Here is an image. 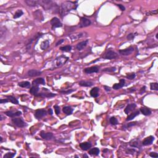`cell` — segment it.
Segmentation results:
<instances>
[{"mask_svg": "<svg viewBox=\"0 0 158 158\" xmlns=\"http://www.w3.org/2000/svg\"><path fill=\"white\" fill-rule=\"evenodd\" d=\"M39 5L42 6L46 11H53L54 12L59 13V8L54 2L50 0H43L39 1Z\"/></svg>", "mask_w": 158, "mask_h": 158, "instance_id": "cell-2", "label": "cell"}, {"mask_svg": "<svg viewBox=\"0 0 158 158\" xmlns=\"http://www.w3.org/2000/svg\"><path fill=\"white\" fill-rule=\"evenodd\" d=\"M48 112H49V114L50 115H53V110L52 109H49V111H48Z\"/></svg>", "mask_w": 158, "mask_h": 158, "instance_id": "cell-51", "label": "cell"}, {"mask_svg": "<svg viewBox=\"0 0 158 158\" xmlns=\"http://www.w3.org/2000/svg\"><path fill=\"white\" fill-rule=\"evenodd\" d=\"M6 116L11 118H14L16 117H18L21 116L22 112L21 111H16V112H13V111H6L5 112Z\"/></svg>", "mask_w": 158, "mask_h": 158, "instance_id": "cell-13", "label": "cell"}, {"mask_svg": "<svg viewBox=\"0 0 158 158\" xmlns=\"http://www.w3.org/2000/svg\"><path fill=\"white\" fill-rule=\"evenodd\" d=\"M33 14H34V17L38 20V21H43V19L42 18L40 17V16L42 17H43V14H42V12H41L40 11V10L36 11Z\"/></svg>", "mask_w": 158, "mask_h": 158, "instance_id": "cell-27", "label": "cell"}, {"mask_svg": "<svg viewBox=\"0 0 158 158\" xmlns=\"http://www.w3.org/2000/svg\"><path fill=\"white\" fill-rule=\"evenodd\" d=\"M145 90H146V87H145V86H144V87H143L142 88H141V90H140L141 94H142L143 93L145 92Z\"/></svg>", "mask_w": 158, "mask_h": 158, "instance_id": "cell-49", "label": "cell"}, {"mask_svg": "<svg viewBox=\"0 0 158 158\" xmlns=\"http://www.w3.org/2000/svg\"><path fill=\"white\" fill-rule=\"evenodd\" d=\"M116 71V68L115 67L106 68V69L103 70V72H114Z\"/></svg>", "mask_w": 158, "mask_h": 158, "instance_id": "cell-38", "label": "cell"}, {"mask_svg": "<svg viewBox=\"0 0 158 158\" xmlns=\"http://www.w3.org/2000/svg\"><path fill=\"white\" fill-rule=\"evenodd\" d=\"M80 147L84 151H87L91 147V144L89 142H84L80 144Z\"/></svg>", "mask_w": 158, "mask_h": 158, "instance_id": "cell-20", "label": "cell"}, {"mask_svg": "<svg viewBox=\"0 0 158 158\" xmlns=\"http://www.w3.org/2000/svg\"><path fill=\"white\" fill-rule=\"evenodd\" d=\"M117 6L119 7V8L121 9V11H125V8L124 6V5H117Z\"/></svg>", "mask_w": 158, "mask_h": 158, "instance_id": "cell-48", "label": "cell"}, {"mask_svg": "<svg viewBox=\"0 0 158 158\" xmlns=\"http://www.w3.org/2000/svg\"><path fill=\"white\" fill-rule=\"evenodd\" d=\"M136 107H137V105H136V104H135V103L129 104V105H127V107H125V110H124L125 113L126 114H128L130 113L131 111H132Z\"/></svg>", "mask_w": 158, "mask_h": 158, "instance_id": "cell-17", "label": "cell"}, {"mask_svg": "<svg viewBox=\"0 0 158 158\" xmlns=\"http://www.w3.org/2000/svg\"><path fill=\"white\" fill-rule=\"evenodd\" d=\"M125 79H121L120 80V82L119 84H114V85L112 86V88L114 90H119L122 88V87H124L125 86Z\"/></svg>", "mask_w": 158, "mask_h": 158, "instance_id": "cell-15", "label": "cell"}, {"mask_svg": "<svg viewBox=\"0 0 158 158\" xmlns=\"http://www.w3.org/2000/svg\"><path fill=\"white\" fill-rule=\"evenodd\" d=\"M51 25L52 26V29L54 30L56 28H59V27H63V24L61 22V21H59L58 18L56 17H54L50 21Z\"/></svg>", "mask_w": 158, "mask_h": 158, "instance_id": "cell-6", "label": "cell"}, {"mask_svg": "<svg viewBox=\"0 0 158 158\" xmlns=\"http://www.w3.org/2000/svg\"><path fill=\"white\" fill-rule=\"evenodd\" d=\"M117 54L114 51L111 50V49H109L106 51V53L105 54V55L103 56V58L105 59H116L117 57Z\"/></svg>", "mask_w": 158, "mask_h": 158, "instance_id": "cell-5", "label": "cell"}, {"mask_svg": "<svg viewBox=\"0 0 158 158\" xmlns=\"http://www.w3.org/2000/svg\"><path fill=\"white\" fill-rule=\"evenodd\" d=\"M156 38H158V33H157V34L156 35Z\"/></svg>", "mask_w": 158, "mask_h": 158, "instance_id": "cell-55", "label": "cell"}, {"mask_svg": "<svg viewBox=\"0 0 158 158\" xmlns=\"http://www.w3.org/2000/svg\"><path fill=\"white\" fill-rule=\"evenodd\" d=\"M16 153H6L3 158H12L14 156H15Z\"/></svg>", "mask_w": 158, "mask_h": 158, "instance_id": "cell-40", "label": "cell"}, {"mask_svg": "<svg viewBox=\"0 0 158 158\" xmlns=\"http://www.w3.org/2000/svg\"><path fill=\"white\" fill-rule=\"evenodd\" d=\"M100 149L99 148H94L91 149L90 150H89L88 151V153L90 154V155H93V156H98L100 153Z\"/></svg>", "mask_w": 158, "mask_h": 158, "instance_id": "cell-29", "label": "cell"}, {"mask_svg": "<svg viewBox=\"0 0 158 158\" xmlns=\"http://www.w3.org/2000/svg\"><path fill=\"white\" fill-rule=\"evenodd\" d=\"M63 111L67 116H70L73 112L74 109L70 106H65V107H63Z\"/></svg>", "mask_w": 158, "mask_h": 158, "instance_id": "cell-23", "label": "cell"}, {"mask_svg": "<svg viewBox=\"0 0 158 158\" xmlns=\"http://www.w3.org/2000/svg\"><path fill=\"white\" fill-rule=\"evenodd\" d=\"M150 88L151 90H156V91H158V83H151V84H150Z\"/></svg>", "mask_w": 158, "mask_h": 158, "instance_id": "cell-37", "label": "cell"}, {"mask_svg": "<svg viewBox=\"0 0 158 158\" xmlns=\"http://www.w3.org/2000/svg\"><path fill=\"white\" fill-rule=\"evenodd\" d=\"M91 21L86 17H82L80 19V22L79 24V27L83 28V27H88L91 25Z\"/></svg>", "mask_w": 158, "mask_h": 158, "instance_id": "cell-8", "label": "cell"}, {"mask_svg": "<svg viewBox=\"0 0 158 158\" xmlns=\"http://www.w3.org/2000/svg\"><path fill=\"white\" fill-rule=\"evenodd\" d=\"M104 88H105V90L106 91H111V88L109 87H107V86H104Z\"/></svg>", "mask_w": 158, "mask_h": 158, "instance_id": "cell-50", "label": "cell"}, {"mask_svg": "<svg viewBox=\"0 0 158 158\" xmlns=\"http://www.w3.org/2000/svg\"><path fill=\"white\" fill-rule=\"evenodd\" d=\"M107 151H108V150H107V149H103V153H106V152H107Z\"/></svg>", "mask_w": 158, "mask_h": 158, "instance_id": "cell-52", "label": "cell"}, {"mask_svg": "<svg viewBox=\"0 0 158 158\" xmlns=\"http://www.w3.org/2000/svg\"><path fill=\"white\" fill-rule=\"evenodd\" d=\"M149 155H150L151 157H152V158H158V154L156 153H151Z\"/></svg>", "mask_w": 158, "mask_h": 158, "instance_id": "cell-44", "label": "cell"}, {"mask_svg": "<svg viewBox=\"0 0 158 158\" xmlns=\"http://www.w3.org/2000/svg\"><path fill=\"white\" fill-rule=\"evenodd\" d=\"M59 49L61 51H64V52H70L72 50V46L70 45H67V46L60 47Z\"/></svg>", "mask_w": 158, "mask_h": 158, "instance_id": "cell-34", "label": "cell"}, {"mask_svg": "<svg viewBox=\"0 0 158 158\" xmlns=\"http://www.w3.org/2000/svg\"><path fill=\"white\" fill-rule=\"evenodd\" d=\"M40 136L42 138L46 140H52V139L54 138V135L51 132L46 133L44 131L41 132Z\"/></svg>", "mask_w": 158, "mask_h": 158, "instance_id": "cell-10", "label": "cell"}, {"mask_svg": "<svg viewBox=\"0 0 158 158\" xmlns=\"http://www.w3.org/2000/svg\"><path fill=\"white\" fill-rule=\"evenodd\" d=\"M56 95V94H54V93H39V94H37L35 96H41V97H45V98H52V97L55 96Z\"/></svg>", "mask_w": 158, "mask_h": 158, "instance_id": "cell-30", "label": "cell"}, {"mask_svg": "<svg viewBox=\"0 0 158 158\" xmlns=\"http://www.w3.org/2000/svg\"><path fill=\"white\" fill-rule=\"evenodd\" d=\"M99 91H100V88L98 87H95L91 90L90 93V95L93 98H97L99 96Z\"/></svg>", "mask_w": 158, "mask_h": 158, "instance_id": "cell-22", "label": "cell"}, {"mask_svg": "<svg viewBox=\"0 0 158 158\" xmlns=\"http://www.w3.org/2000/svg\"><path fill=\"white\" fill-rule=\"evenodd\" d=\"M135 34H133V33H130V34H128L127 37V39L129 40H133V39L135 38V36L137 35H135Z\"/></svg>", "mask_w": 158, "mask_h": 158, "instance_id": "cell-42", "label": "cell"}, {"mask_svg": "<svg viewBox=\"0 0 158 158\" xmlns=\"http://www.w3.org/2000/svg\"><path fill=\"white\" fill-rule=\"evenodd\" d=\"M49 46V41L48 40L43 41L40 45V48L42 50H45Z\"/></svg>", "mask_w": 158, "mask_h": 158, "instance_id": "cell-28", "label": "cell"}, {"mask_svg": "<svg viewBox=\"0 0 158 158\" xmlns=\"http://www.w3.org/2000/svg\"><path fill=\"white\" fill-rule=\"evenodd\" d=\"M79 84L82 87H90L93 85V82H91V81H85L82 80L79 82Z\"/></svg>", "mask_w": 158, "mask_h": 158, "instance_id": "cell-21", "label": "cell"}, {"mask_svg": "<svg viewBox=\"0 0 158 158\" xmlns=\"http://www.w3.org/2000/svg\"><path fill=\"white\" fill-rule=\"evenodd\" d=\"M83 36V33H77V34H75V35H70V38L72 39V41L74 42V41L77 40L78 39L81 38Z\"/></svg>", "mask_w": 158, "mask_h": 158, "instance_id": "cell-33", "label": "cell"}, {"mask_svg": "<svg viewBox=\"0 0 158 158\" xmlns=\"http://www.w3.org/2000/svg\"><path fill=\"white\" fill-rule=\"evenodd\" d=\"M38 85H45V79H43V78H38L32 82L33 86H38Z\"/></svg>", "mask_w": 158, "mask_h": 158, "instance_id": "cell-18", "label": "cell"}, {"mask_svg": "<svg viewBox=\"0 0 158 158\" xmlns=\"http://www.w3.org/2000/svg\"><path fill=\"white\" fill-rule=\"evenodd\" d=\"M134 51V48L132 46L128 47V48H126L125 49H121L119 51L120 54L122 56H128L131 54Z\"/></svg>", "mask_w": 158, "mask_h": 158, "instance_id": "cell-9", "label": "cell"}, {"mask_svg": "<svg viewBox=\"0 0 158 158\" xmlns=\"http://www.w3.org/2000/svg\"><path fill=\"white\" fill-rule=\"evenodd\" d=\"M154 140V137L153 136H149L148 137L146 138L142 142V145L144 146H148V145H151L153 143V142Z\"/></svg>", "mask_w": 158, "mask_h": 158, "instance_id": "cell-14", "label": "cell"}, {"mask_svg": "<svg viewBox=\"0 0 158 158\" xmlns=\"http://www.w3.org/2000/svg\"><path fill=\"white\" fill-rule=\"evenodd\" d=\"M77 3V1H66L62 3L61 8H59V13L61 17L66 16L69 12L72 9H76L78 7L77 5H75Z\"/></svg>", "mask_w": 158, "mask_h": 158, "instance_id": "cell-1", "label": "cell"}, {"mask_svg": "<svg viewBox=\"0 0 158 158\" xmlns=\"http://www.w3.org/2000/svg\"><path fill=\"white\" fill-rule=\"evenodd\" d=\"M140 114V111H136L135 112H132V114H130V115H128V117H127V119L126 121H132V119H133L135 117H137V116Z\"/></svg>", "mask_w": 158, "mask_h": 158, "instance_id": "cell-24", "label": "cell"}, {"mask_svg": "<svg viewBox=\"0 0 158 158\" xmlns=\"http://www.w3.org/2000/svg\"><path fill=\"white\" fill-rule=\"evenodd\" d=\"M6 98L8 99L9 102L13 103L14 105H18V104H19L18 100L15 97L12 96H6Z\"/></svg>", "mask_w": 158, "mask_h": 158, "instance_id": "cell-32", "label": "cell"}, {"mask_svg": "<svg viewBox=\"0 0 158 158\" xmlns=\"http://www.w3.org/2000/svg\"><path fill=\"white\" fill-rule=\"evenodd\" d=\"M136 77V75L135 73H132L130 74L127 75V76H126V78L128 79H130V80H133V79H134Z\"/></svg>", "mask_w": 158, "mask_h": 158, "instance_id": "cell-41", "label": "cell"}, {"mask_svg": "<svg viewBox=\"0 0 158 158\" xmlns=\"http://www.w3.org/2000/svg\"><path fill=\"white\" fill-rule=\"evenodd\" d=\"M137 122H131L129 123V124L127 125V127H133V126H135V125L137 124Z\"/></svg>", "mask_w": 158, "mask_h": 158, "instance_id": "cell-47", "label": "cell"}, {"mask_svg": "<svg viewBox=\"0 0 158 158\" xmlns=\"http://www.w3.org/2000/svg\"><path fill=\"white\" fill-rule=\"evenodd\" d=\"M73 90H67V91H60V92L63 93V94H69V93L73 92Z\"/></svg>", "mask_w": 158, "mask_h": 158, "instance_id": "cell-43", "label": "cell"}, {"mask_svg": "<svg viewBox=\"0 0 158 158\" xmlns=\"http://www.w3.org/2000/svg\"><path fill=\"white\" fill-rule=\"evenodd\" d=\"M42 72L40 71V70H36V69H31V70H29L27 72V74L29 77H37L40 75L42 74Z\"/></svg>", "mask_w": 158, "mask_h": 158, "instance_id": "cell-12", "label": "cell"}, {"mask_svg": "<svg viewBox=\"0 0 158 158\" xmlns=\"http://www.w3.org/2000/svg\"><path fill=\"white\" fill-rule=\"evenodd\" d=\"M54 109L55 111V113L56 114V115L58 116L61 112V109H60L59 106H58V105H55V106H54Z\"/></svg>", "mask_w": 158, "mask_h": 158, "instance_id": "cell-39", "label": "cell"}, {"mask_svg": "<svg viewBox=\"0 0 158 158\" xmlns=\"http://www.w3.org/2000/svg\"><path fill=\"white\" fill-rule=\"evenodd\" d=\"M100 67L98 66H92L91 67H88L84 69V72L86 74H92V73H97L99 72Z\"/></svg>", "mask_w": 158, "mask_h": 158, "instance_id": "cell-11", "label": "cell"}, {"mask_svg": "<svg viewBox=\"0 0 158 158\" xmlns=\"http://www.w3.org/2000/svg\"><path fill=\"white\" fill-rule=\"evenodd\" d=\"M18 85L22 88H30L31 87V84L28 81H24V82H19Z\"/></svg>", "mask_w": 158, "mask_h": 158, "instance_id": "cell-26", "label": "cell"}, {"mask_svg": "<svg viewBox=\"0 0 158 158\" xmlns=\"http://www.w3.org/2000/svg\"><path fill=\"white\" fill-rule=\"evenodd\" d=\"M88 40H84L83 41V42H80V43H79L76 46L77 49L79 50V51H81L82 49H84V48L87 46V45H88Z\"/></svg>", "mask_w": 158, "mask_h": 158, "instance_id": "cell-16", "label": "cell"}, {"mask_svg": "<svg viewBox=\"0 0 158 158\" xmlns=\"http://www.w3.org/2000/svg\"><path fill=\"white\" fill-rule=\"evenodd\" d=\"M140 111L143 115H145L146 116H150L151 114V111L149 109L147 108L146 107H142L140 108Z\"/></svg>", "mask_w": 158, "mask_h": 158, "instance_id": "cell-25", "label": "cell"}, {"mask_svg": "<svg viewBox=\"0 0 158 158\" xmlns=\"http://www.w3.org/2000/svg\"><path fill=\"white\" fill-rule=\"evenodd\" d=\"M3 142V138L1 137V142Z\"/></svg>", "mask_w": 158, "mask_h": 158, "instance_id": "cell-54", "label": "cell"}, {"mask_svg": "<svg viewBox=\"0 0 158 158\" xmlns=\"http://www.w3.org/2000/svg\"><path fill=\"white\" fill-rule=\"evenodd\" d=\"M83 157H84V158H88V156L87 155V154H84V155L83 156Z\"/></svg>", "mask_w": 158, "mask_h": 158, "instance_id": "cell-53", "label": "cell"}, {"mask_svg": "<svg viewBox=\"0 0 158 158\" xmlns=\"http://www.w3.org/2000/svg\"><path fill=\"white\" fill-rule=\"evenodd\" d=\"M12 122L15 125H16L17 127L20 128H23V127H26L27 124L22 120V118H13L12 119Z\"/></svg>", "mask_w": 158, "mask_h": 158, "instance_id": "cell-4", "label": "cell"}, {"mask_svg": "<svg viewBox=\"0 0 158 158\" xmlns=\"http://www.w3.org/2000/svg\"><path fill=\"white\" fill-rule=\"evenodd\" d=\"M109 122H110L111 124L112 125H116L118 124L117 119L116 117H111L110 119H109Z\"/></svg>", "mask_w": 158, "mask_h": 158, "instance_id": "cell-36", "label": "cell"}, {"mask_svg": "<svg viewBox=\"0 0 158 158\" xmlns=\"http://www.w3.org/2000/svg\"><path fill=\"white\" fill-rule=\"evenodd\" d=\"M40 90V88L38 86H33L30 90V93L33 95H36Z\"/></svg>", "mask_w": 158, "mask_h": 158, "instance_id": "cell-31", "label": "cell"}, {"mask_svg": "<svg viewBox=\"0 0 158 158\" xmlns=\"http://www.w3.org/2000/svg\"><path fill=\"white\" fill-rule=\"evenodd\" d=\"M25 3L27 5V6L30 7H35L39 5V1L36 0H26Z\"/></svg>", "mask_w": 158, "mask_h": 158, "instance_id": "cell-19", "label": "cell"}, {"mask_svg": "<svg viewBox=\"0 0 158 158\" xmlns=\"http://www.w3.org/2000/svg\"><path fill=\"white\" fill-rule=\"evenodd\" d=\"M23 14H24V12H23L21 10V9H18L16 12V13L14 14L13 18L14 19H17V18L21 17Z\"/></svg>", "mask_w": 158, "mask_h": 158, "instance_id": "cell-35", "label": "cell"}, {"mask_svg": "<svg viewBox=\"0 0 158 158\" xmlns=\"http://www.w3.org/2000/svg\"><path fill=\"white\" fill-rule=\"evenodd\" d=\"M68 59H69V58L64 55L57 57L54 60V66L55 67H61L64 64H66Z\"/></svg>", "mask_w": 158, "mask_h": 158, "instance_id": "cell-3", "label": "cell"}, {"mask_svg": "<svg viewBox=\"0 0 158 158\" xmlns=\"http://www.w3.org/2000/svg\"><path fill=\"white\" fill-rule=\"evenodd\" d=\"M47 115V111L45 109H38L35 111L34 116L37 119H40Z\"/></svg>", "mask_w": 158, "mask_h": 158, "instance_id": "cell-7", "label": "cell"}, {"mask_svg": "<svg viewBox=\"0 0 158 158\" xmlns=\"http://www.w3.org/2000/svg\"><path fill=\"white\" fill-rule=\"evenodd\" d=\"M9 102V101H8V100L7 98L6 99H1V100H0V103L1 104H3V103H8Z\"/></svg>", "mask_w": 158, "mask_h": 158, "instance_id": "cell-45", "label": "cell"}, {"mask_svg": "<svg viewBox=\"0 0 158 158\" xmlns=\"http://www.w3.org/2000/svg\"><path fill=\"white\" fill-rule=\"evenodd\" d=\"M64 42V39H61V40H60L59 41H58V42L56 43V46H59V45H61V43H63Z\"/></svg>", "mask_w": 158, "mask_h": 158, "instance_id": "cell-46", "label": "cell"}]
</instances>
